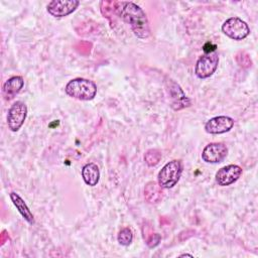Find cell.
<instances>
[{
  "mask_svg": "<svg viewBox=\"0 0 258 258\" xmlns=\"http://www.w3.org/2000/svg\"><path fill=\"white\" fill-rule=\"evenodd\" d=\"M219 64V55L217 52H210L202 55L195 68V73L200 79H207L211 77L217 70Z\"/></svg>",
  "mask_w": 258,
  "mask_h": 258,
  "instance_id": "5b68a950",
  "label": "cell"
},
{
  "mask_svg": "<svg viewBox=\"0 0 258 258\" xmlns=\"http://www.w3.org/2000/svg\"><path fill=\"white\" fill-rule=\"evenodd\" d=\"M182 172V163L178 159L167 162L157 175V182L162 188L173 187L180 178Z\"/></svg>",
  "mask_w": 258,
  "mask_h": 258,
  "instance_id": "3957f363",
  "label": "cell"
},
{
  "mask_svg": "<svg viewBox=\"0 0 258 258\" xmlns=\"http://www.w3.org/2000/svg\"><path fill=\"white\" fill-rule=\"evenodd\" d=\"M236 60L243 68H249V67H251V63H252L249 54L245 51L238 52L236 55Z\"/></svg>",
  "mask_w": 258,
  "mask_h": 258,
  "instance_id": "d6986e66",
  "label": "cell"
},
{
  "mask_svg": "<svg viewBox=\"0 0 258 258\" xmlns=\"http://www.w3.org/2000/svg\"><path fill=\"white\" fill-rule=\"evenodd\" d=\"M228 154V148L224 143L214 142L206 145L202 152V158L208 163L222 162Z\"/></svg>",
  "mask_w": 258,
  "mask_h": 258,
  "instance_id": "52a82bcc",
  "label": "cell"
},
{
  "mask_svg": "<svg viewBox=\"0 0 258 258\" xmlns=\"http://www.w3.org/2000/svg\"><path fill=\"white\" fill-rule=\"evenodd\" d=\"M162 187L156 181H149L144 188L145 200L150 204H156L162 199Z\"/></svg>",
  "mask_w": 258,
  "mask_h": 258,
  "instance_id": "9a60e30c",
  "label": "cell"
},
{
  "mask_svg": "<svg viewBox=\"0 0 258 258\" xmlns=\"http://www.w3.org/2000/svg\"><path fill=\"white\" fill-rule=\"evenodd\" d=\"M222 31L234 40H242L250 33L248 24L239 17H231L222 25Z\"/></svg>",
  "mask_w": 258,
  "mask_h": 258,
  "instance_id": "277c9868",
  "label": "cell"
},
{
  "mask_svg": "<svg viewBox=\"0 0 258 258\" xmlns=\"http://www.w3.org/2000/svg\"><path fill=\"white\" fill-rule=\"evenodd\" d=\"M27 116V107L23 102H15L7 114V124L12 132H16L23 125Z\"/></svg>",
  "mask_w": 258,
  "mask_h": 258,
  "instance_id": "8992f818",
  "label": "cell"
},
{
  "mask_svg": "<svg viewBox=\"0 0 258 258\" xmlns=\"http://www.w3.org/2000/svg\"><path fill=\"white\" fill-rule=\"evenodd\" d=\"M242 174V168L236 164H229L220 168L216 173V182L221 186H227L239 179Z\"/></svg>",
  "mask_w": 258,
  "mask_h": 258,
  "instance_id": "30bf717a",
  "label": "cell"
},
{
  "mask_svg": "<svg viewBox=\"0 0 258 258\" xmlns=\"http://www.w3.org/2000/svg\"><path fill=\"white\" fill-rule=\"evenodd\" d=\"M183 256H189V257H192V255H190V254H181V255H180V257H183Z\"/></svg>",
  "mask_w": 258,
  "mask_h": 258,
  "instance_id": "ffe728a7",
  "label": "cell"
},
{
  "mask_svg": "<svg viewBox=\"0 0 258 258\" xmlns=\"http://www.w3.org/2000/svg\"><path fill=\"white\" fill-rule=\"evenodd\" d=\"M133 233L130 228H123L118 234V242L123 246H128L132 243Z\"/></svg>",
  "mask_w": 258,
  "mask_h": 258,
  "instance_id": "e0dca14e",
  "label": "cell"
},
{
  "mask_svg": "<svg viewBox=\"0 0 258 258\" xmlns=\"http://www.w3.org/2000/svg\"><path fill=\"white\" fill-rule=\"evenodd\" d=\"M23 85H24V81L22 77L14 76L8 79L3 84V87H2V94L4 99L6 101L13 99L21 91Z\"/></svg>",
  "mask_w": 258,
  "mask_h": 258,
  "instance_id": "7c38bea8",
  "label": "cell"
},
{
  "mask_svg": "<svg viewBox=\"0 0 258 258\" xmlns=\"http://www.w3.org/2000/svg\"><path fill=\"white\" fill-rule=\"evenodd\" d=\"M82 177L88 185H97L100 179V170L98 165L94 162L85 164L82 168Z\"/></svg>",
  "mask_w": 258,
  "mask_h": 258,
  "instance_id": "4fadbf2b",
  "label": "cell"
},
{
  "mask_svg": "<svg viewBox=\"0 0 258 258\" xmlns=\"http://www.w3.org/2000/svg\"><path fill=\"white\" fill-rule=\"evenodd\" d=\"M234 126V120L228 116H217L211 118L205 124V130L210 134H222L230 131Z\"/></svg>",
  "mask_w": 258,
  "mask_h": 258,
  "instance_id": "8fae6325",
  "label": "cell"
},
{
  "mask_svg": "<svg viewBox=\"0 0 258 258\" xmlns=\"http://www.w3.org/2000/svg\"><path fill=\"white\" fill-rule=\"evenodd\" d=\"M64 91L72 98L82 101H90L94 99L97 94V86L93 81L78 78L71 80L67 84Z\"/></svg>",
  "mask_w": 258,
  "mask_h": 258,
  "instance_id": "7a4b0ae2",
  "label": "cell"
},
{
  "mask_svg": "<svg viewBox=\"0 0 258 258\" xmlns=\"http://www.w3.org/2000/svg\"><path fill=\"white\" fill-rule=\"evenodd\" d=\"M10 199H11L13 205L16 207V209H17L18 212L20 213V215H21L28 223L33 224V223H34L33 214L31 213V211L29 210V208L27 207V205L25 204V202L22 200V198H21L18 194L12 191V192H10Z\"/></svg>",
  "mask_w": 258,
  "mask_h": 258,
  "instance_id": "5bb4252c",
  "label": "cell"
},
{
  "mask_svg": "<svg viewBox=\"0 0 258 258\" xmlns=\"http://www.w3.org/2000/svg\"><path fill=\"white\" fill-rule=\"evenodd\" d=\"M161 159V153L157 149H149L144 154V161L148 166H155Z\"/></svg>",
  "mask_w": 258,
  "mask_h": 258,
  "instance_id": "2e32d148",
  "label": "cell"
},
{
  "mask_svg": "<svg viewBox=\"0 0 258 258\" xmlns=\"http://www.w3.org/2000/svg\"><path fill=\"white\" fill-rule=\"evenodd\" d=\"M144 236V239L146 241V244L148 247L150 248H153L155 246H157L160 242V235L157 234V233H153V231H150L149 234H143Z\"/></svg>",
  "mask_w": 258,
  "mask_h": 258,
  "instance_id": "ac0fdd59",
  "label": "cell"
},
{
  "mask_svg": "<svg viewBox=\"0 0 258 258\" xmlns=\"http://www.w3.org/2000/svg\"><path fill=\"white\" fill-rule=\"evenodd\" d=\"M167 92L170 98V106L172 107L173 110L177 111L190 106L189 99L185 97L180 86L176 84L174 81L169 80L167 82Z\"/></svg>",
  "mask_w": 258,
  "mask_h": 258,
  "instance_id": "9c48e42d",
  "label": "cell"
},
{
  "mask_svg": "<svg viewBox=\"0 0 258 258\" xmlns=\"http://www.w3.org/2000/svg\"><path fill=\"white\" fill-rule=\"evenodd\" d=\"M115 13L130 25L137 37L145 39L150 36V28L146 13L135 3L115 1Z\"/></svg>",
  "mask_w": 258,
  "mask_h": 258,
  "instance_id": "6da1fadb",
  "label": "cell"
},
{
  "mask_svg": "<svg viewBox=\"0 0 258 258\" xmlns=\"http://www.w3.org/2000/svg\"><path fill=\"white\" fill-rule=\"evenodd\" d=\"M79 4L77 0H53L47 4V12L53 17H64L73 13Z\"/></svg>",
  "mask_w": 258,
  "mask_h": 258,
  "instance_id": "ba28073f",
  "label": "cell"
}]
</instances>
